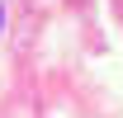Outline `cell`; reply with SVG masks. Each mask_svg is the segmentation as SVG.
Listing matches in <instances>:
<instances>
[]
</instances>
